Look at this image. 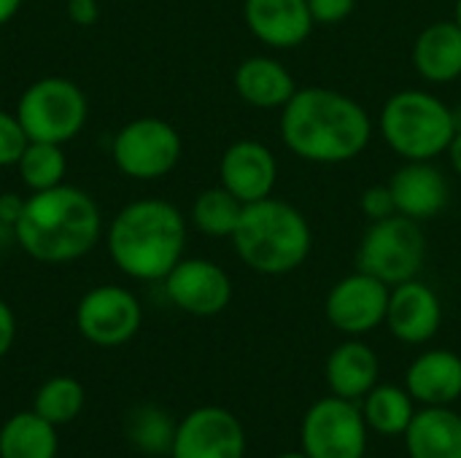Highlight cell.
Returning a JSON list of instances; mask_svg holds the SVG:
<instances>
[{"label": "cell", "mask_w": 461, "mask_h": 458, "mask_svg": "<svg viewBox=\"0 0 461 458\" xmlns=\"http://www.w3.org/2000/svg\"><path fill=\"white\" fill-rule=\"evenodd\" d=\"M167 300L197 319L219 316L232 302V278L213 259L184 256L162 281Z\"/></svg>", "instance_id": "cell-12"}, {"label": "cell", "mask_w": 461, "mask_h": 458, "mask_svg": "<svg viewBox=\"0 0 461 458\" xmlns=\"http://www.w3.org/2000/svg\"><path fill=\"white\" fill-rule=\"evenodd\" d=\"M22 8V0H0V27L8 24Z\"/></svg>", "instance_id": "cell-36"}, {"label": "cell", "mask_w": 461, "mask_h": 458, "mask_svg": "<svg viewBox=\"0 0 461 458\" xmlns=\"http://www.w3.org/2000/svg\"><path fill=\"white\" fill-rule=\"evenodd\" d=\"M427 262V235L421 221L408 216H389L370 221L357 248V270L375 275L386 286L419 278Z\"/></svg>", "instance_id": "cell-7"}, {"label": "cell", "mask_w": 461, "mask_h": 458, "mask_svg": "<svg viewBox=\"0 0 461 458\" xmlns=\"http://www.w3.org/2000/svg\"><path fill=\"white\" fill-rule=\"evenodd\" d=\"M173 458H246L243 424L224 408L205 405L176 427Z\"/></svg>", "instance_id": "cell-13"}, {"label": "cell", "mask_w": 461, "mask_h": 458, "mask_svg": "<svg viewBox=\"0 0 461 458\" xmlns=\"http://www.w3.org/2000/svg\"><path fill=\"white\" fill-rule=\"evenodd\" d=\"M84 386L70 378V375H57V378H49L38 391H35V400H32V410L46 418L49 424L54 427H65L70 421L78 418V413L84 410Z\"/></svg>", "instance_id": "cell-28"}, {"label": "cell", "mask_w": 461, "mask_h": 458, "mask_svg": "<svg viewBox=\"0 0 461 458\" xmlns=\"http://www.w3.org/2000/svg\"><path fill=\"white\" fill-rule=\"evenodd\" d=\"M16 340V316L5 300H0V359L11 351Z\"/></svg>", "instance_id": "cell-33"}, {"label": "cell", "mask_w": 461, "mask_h": 458, "mask_svg": "<svg viewBox=\"0 0 461 458\" xmlns=\"http://www.w3.org/2000/svg\"><path fill=\"white\" fill-rule=\"evenodd\" d=\"M456 130V111L429 89H397L378 113V132L402 162H435Z\"/></svg>", "instance_id": "cell-5"}, {"label": "cell", "mask_w": 461, "mask_h": 458, "mask_svg": "<svg viewBox=\"0 0 461 458\" xmlns=\"http://www.w3.org/2000/svg\"><path fill=\"white\" fill-rule=\"evenodd\" d=\"M362 416L373 432H378L384 437H400L408 432V427L416 416V400L408 394V389H400L392 383H378L362 400Z\"/></svg>", "instance_id": "cell-24"}, {"label": "cell", "mask_w": 461, "mask_h": 458, "mask_svg": "<svg viewBox=\"0 0 461 458\" xmlns=\"http://www.w3.org/2000/svg\"><path fill=\"white\" fill-rule=\"evenodd\" d=\"M459 84H461V81H459Z\"/></svg>", "instance_id": "cell-40"}, {"label": "cell", "mask_w": 461, "mask_h": 458, "mask_svg": "<svg viewBox=\"0 0 461 458\" xmlns=\"http://www.w3.org/2000/svg\"><path fill=\"white\" fill-rule=\"evenodd\" d=\"M219 184L243 205L259 202L270 197L278 184V159L259 140H235L224 148L219 159Z\"/></svg>", "instance_id": "cell-14"}, {"label": "cell", "mask_w": 461, "mask_h": 458, "mask_svg": "<svg viewBox=\"0 0 461 458\" xmlns=\"http://www.w3.org/2000/svg\"><path fill=\"white\" fill-rule=\"evenodd\" d=\"M413 70L427 84L461 81V27L454 19L427 24L411 49Z\"/></svg>", "instance_id": "cell-20"}, {"label": "cell", "mask_w": 461, "mask_h": 458, "mask_svg": "<svg viewBox=\"0 0 461 458\" xmlns=\"http://www.w3.org/2000/svg\"><path fill=\"white\" fill-rule=\"evenodd\" d=\"M30 138L11 111H0V167H16Z\"/></svg>", "instance_id": "cell-29"}, {"label": "cell", "mask_w": 461, "mask_h": 458, "mask_svg": "<svg viewBox=\"0 0 461 458\" xmlns=\"http://www.w3.org/2000/svg\"><path fill=\"white\" fill-rule=\"evenodd\" d=\"M367 432L362 408L330 394L308 408L300 427V445L308 458H362Z\"/></svg>", "instance_id": "cell-9"}, {"label": "cell", "mask_w": 461, "mask_h": 458, "mask_svg": "<svg viewBox=\"0 0 461 458\" xmlns=\"http://www.w3.org/2000/svg\"><path fill=\"white\" fill-rule=\"evenodd\" d=\"M284 146L311 165H346L373 140V116L351 94L330 86H300L281 108Z\"/></svg>", "instance_id": "cell-1"}, {"label": "cell", "mask_w": 461, "mask_h": 458, "mask_svg": "<svg viewBox=\"0 0 461 458\" xmlns=\"http://www.w3.org/2000/svg\"><path fill=\"white\" fill-rule=\"evenodd\" d=\"M184 213L159 197L127 202L108 224L105 246L119 273L132 281H165L186 251Z\"/></svg>", "instance_id": "cell-3"}, {"label": "cell", "mask_w": 461, "mask_h": 458, "mask_svg": "<svg viewBox=\"0 0 461 458\" xmlns=\"http://www.w3.org/2000/svg\"><path fill=\"white\" fill-rule=\"evenodd\" d=\"M143 324V308L138 297L124 286H95L76 305L78 335L97 348L127 346Z\"/></svg>", "instance_id": "cell-10"}, {"label": "cell", "mask_w": 461, "mask_h": 458, "mask_svg": "<svg viewBox=\"0 0 461 458\" xmlns=\"http://www.w3.org/2000/svg\"><path fill=\"white\" fill-rule=\"evenodd\" d=\"M405 389L421 408H448L461 397V356L448 348L424 351L405 373Z\"/></svg>", "instance_id": "cell-19"}, {"label": "cell", "mask_w": 461, "mask_h": 458, "mask_svg": "<svg viewBox=\"0 0 461 458\" xmlns=\"http://www.w3.org/2000/svg\"><path fill=\"white\" fill-rule=\"evenodd\" d=\"M389 294L392 286H386L375 275L354 270L330 289L324 300V316L338 332L348 337H362L386 324Z\"/></svg>", "instance_id": "cell-11"}, {"label": "cell", "mask_w": 461, "mask_h": 458, "mask_svg": "<svg viewBox=\"0 0 461 458\" xmlns=\"http://www.w3.org/2000/svg\"><path fill=\"white\" fill-rule=\"evenodd\" d=\"M308 8H311V16L316 24H340L346 22L354 8H357V0H308Z\"/></svg>", "instance_id": "cell-31"}, {"label": "cell", "mask_w": 461, "mask_h": 458, "mask_svg": "<svg viewBox=\"0 0 461 458\" xmlns=\"http://www.w3.org/2000/svg\"><path fill=\"white\" fill-rule=\"evenodd\" d=\"M243 213V202L221 184L203 189L192 202V224L208 238H232Z\"/></svg>", "instance_id": "cell-25"}, {"label": "cell", "mask_w": 461, "mask_h": 458, "mask_svg": "<svg viewBox=\"0 0 461 458\" xmlns=\"http://www.w3.org/2000/svg\"><path fill=\"white\" fill-rule=\"evenodd\" d=\"M362 458H375V456H367V454H365V456H362Z\"/></svg>", "instance_id": "cell-39"}, {"label": "cell", "mask_w": 461, "mask_h": 458, "mask_svg": "<svg viewBox=\"0 0 461 458\" xmlns=\"http://www.w3.org/2000/svg\"><path fill=\"white\" fill-rule=\"evenodd\" d=\"M386 184L397 213L421 224L438 219L451 202V184L435 162H402Z\"/></svg>", "instance_id": "cell-16"}, {"label": "cell", "mask_w": 461, "mask_h": 458, "mask_svg": "<svg viewBox=\"0 0 461 458\" xmlns=\"http://www.w3.org/2000/svg\"><path fill=\"white\" fill-rule=\"evenodd\" d=\"M402 437L411 458H461V416L451 405L421 408Z\"/></svg>", "instance_id": "cell-22"}, {"label": "cell", "mask_w": 461, "mask_h": 458, "mask_svg": "<svg viewBox=\"0 0 461 458\" xmlns=\"http://www.w3.org/2000/svg\"><path fill=\"white\" fill-rule=\"evenodd\" d=\"M454 22L461 27V0H456V5H454Z\"/></svg>", "instance_id": "cell-37"}, {"label": "cell", "mask_w": 461, "mask_h": 458, "mask_svg": "<svg viewBox=\"0 0 461 458\" xmlns=\"http://www.w3.org/2000/svg\"><path fill=\"white\" fill-rule=\"evenodd\" d=\"M243 22L259 43L278 51L303 46L316 27L308 0H243Z\"/></svg>", "instance_id": "cell-17"}, {"label": "cell", "mask_w": 461, "mask_h": 458, "mask_svg": "<svg viewBox=\"0 0 461 458\" xmlns=\"http://www.w3.org/2000/svg\"><path fill=\"white\" fill-rule=\"evenodd\" d=\"M22 211H24V200L19 194H14V192L0 194V224L14 229V224L19 221Z\"/></svg>", "instance_id": "cell-34"}, {"label": "cell", "mask_w": 461, "mask_h": 458, "mask_svg": "<svg viewBox=\"0 0 461 458\" xmlns=\"http://www.w3.org/2000/svg\"><path fill=\"white\" fill-rule=\"evenodd\" d=\"M232 86L246 105L259 111H281L300 89L289 67L270 54L246 57L235 67Z\"/></svg>", "instance_id": "cell-18"}, {"label": "cell", "mask_w": 461, "mask_h": 458, "mask_svg": "<svg viewBox=\"0 0 461 458\" xmlns=\"http://www.w3.org/2000/svg\"><path fill=\"white\" fill-rule=\"evenodd\" d=\"M103 235V216L95 197L78 186L59 184L30 192L14 224L22 251L41 265H70L86 256Z\"/></svg>", "instance_id": "cell-2"}, {"label": "cell", "mask_w": 461, "mask_h": 458, "mask_svg": "<svg viewBox=\"0 0 461 458\" xmlns=\"http://www.w3.org/2000/svg\"><path fill=\"white\" fill-rule=\"evenodd\" d=\"M448 159H451V167H454V173L461 178V130H456V135H454V140H451V146H448Z\"/></svg>", "instance_id": "cell-35"}, {"label": "cell", "mask_w": 461, "mask_h": 458, "mask_svg": "<svg viewBox=\"0 0 461 458\" xmlns=\"http://www.w3.org/2000/svg\"><path fill=\"white\" fill-rule=\"evenodd\" d=\"M184 154L181 132L159 116H138L119 127L111 143L116 170L132 181H159L176 170Z\"/></svg>", "instance_id": "cell-8"}, {"label": "cell", "mask_w": 461, "mask_h": 458, "mask_svg": "<svg viewBox=\"0 0 461 458\" xmlns=\"http://www.w3.org/2000/svg\"><path fill=\"white\" fill-rule=\"evenodd\" d=\"M65 146L59 143H43V140H30L24 154L16 162L19 178L30 192H46L59 184H65L68 173V159H65Z\"/></svg>", "instance_id": "cell-27"}, {"label": "cell", "mask_w": 461, "mask_h": 458, "mask_svg": "<svg viewBox=\"0 0 461 458\" xmlns=\"http://www.w3.org/2000/svg\"><path fill=\"white\" fill-rule=\"evenodd\" d=\"M176 421L157 405H138L130 410L124 421L127 440L132 443L135 451L146 456H165L173 451L176 440Z\"/></svg>", "instance_id": "cell-26"}, {"label": "cell", "mask_w": 461, "mask_h": 458, "mask_svg": "<svg viewBox=\"0 0 461 458\" xmlns=\"http://www.w3.org/2000/svg\"><path fill=\"white\" fill-rule=\"evenodd\" d=\"M276 458H308L303 451H294V454H281V456H276Z\"/></svg>", "instance_id": "cell-38"}, {"label": "cell", "mask_w": 461, "mask_h": 458, "mask_svg": "<svg viewBox=\"0 0 461 458\" xmlns=\"http://www.w3.org/2000/svg\"><path fill=\"white\" fill-rule=\"evenodd\" d=\"M359 208L365 213L367 221H381V219H389L397 213V205H394V197H392V189L389 184H373L362 192L359 197Z\"/></svg>", "instance_id": "cell-30"}, {"label": "cell", "mask_w": 461, "mask_h": 458, "mask_svg": "<svg viewBox=\"0 0 461 458\" xmlns=\"http://www.w3.org/2000/svg\"><path fill=\"white\" fill-rule=\"evenodd\" d=\"M381 362L378 354L359 337H351L340 343L324 364L327 386L335 397L359 402L370 394V389L378 386Z\"/></svg>", "instance_id": "cell-21"}, {"label": "cell", "mask_w": 461, "mask_h": 458, "mask_svg": "<svg viewBox=\"0 0 461 458\" xmlns=\"http://www.w3.org/2000/svg\"><path fill=\"white\" fill-rule=\"evenodd\" d=\"M440 324H443V305L429 283L413 278L392 286L386 327L400 343L424 346L440 332Z\"/></svg>", "instance_id": "cell-15"}, {"label": "cell", "mask_w": 461, "mask_h": 458, "mask_svg": "<svg viewBox=\"0 0 461 458\" xmlns=\"http://www.w3.org/2000/svg\"><path fill=\"white\" fill-rule=\"evenodd\" d=\"M57 427L35 410L16 413L0 427V458H57Z\"/></svg>", "instance_id": "cell-23"}, {"label": "cell", "mask_w": 461, "mask_h": 458, "mask_svg": "<svg viewBox=\"0 0 461 458\" xmlns=\"http://www.w3.org/2000/svg\"><path fill=\"white\" fill-rule=\"evenodd\" d=\"M230 240L238 259L259 275H289L300 270L313 251V229L305 213L273 194L243 205Z\"/></svg>", "instance_id": "cell-4"}, {"label": "cell", "mask_w": 461, "mask_h": 458, "mask_svg": "<svg viewBox=\"0 0 461 458\" xmlns=\"http://www.w3.org/2000/svg\"><path fill=\"white\" fill-rule=\"evenodd\" d=\"M89 116V103L84 89L62 76H46L32 81L16 105V119L22 121L30 140L43 143H70L78 138Z\"/></svg>", "instance_id": "cell-6"}, {"label": "cell", "mask_w": 461, "mask_h": 458, "mask_svg": "<svg viewBox=\"0 0 461 458\" xmlns=\"http://www.w3.org/2000/svg\"><path fill=\"white\" fill-rule=\"evenodd\" d=\"M65 11L76 27H92L100 19V3L97 0H65Z\"/></svg>", "instance_id": "cell-32"}]
</instances>
